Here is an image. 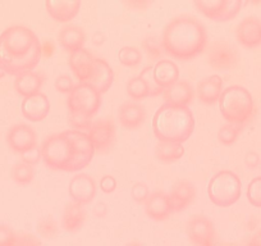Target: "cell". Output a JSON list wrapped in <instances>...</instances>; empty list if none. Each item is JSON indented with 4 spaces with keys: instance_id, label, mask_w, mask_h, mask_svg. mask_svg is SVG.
I'll use <instances>...</instances> for the list:
<instances>
[{
    "instance_id": "obj_1",
    "label": "cell",
    "mask_w": 261,
    "mask_h": 246,
    "mask_svg": "<svg viewBox=\"0 0 261 246\" xmlns=\"http://www.w3.org/2000/svg\"><path fill=\"white\" fill-rule=\"evenodd\" d=\"M41 155L50 169L79 172L91 163L95 147L89 135L80 130H68L47 136L41 144Z\"/></svg>"
},
{
    "instance_id": "obj_2",
    "label": "cell",
    "mask_w": 261,
    "mask_h": 246,
    "mask_svg": "<svg viewBox=\"0 0 261 246\" xmlns=\"http://www.w3.org/2000/svg\"><path fill=\"white\" fill-rule=\"evenodd\" d=\"M41 55V41L29 27L12 26L0 35V67L7 75L32 71Z\"/></svg>"
},
{
    "instance_id": "obj_3",
    "label": "cell",
    "mask_w": 261,
    "mask_h": 246,
    "mask_svg": "<svg viewBox=\"0 0 261 246\" xmlns=\"http://www.w3.org/2000/svg\"><path fill=\"white\" fill-rule=\"evenodd\" d=\"M165 54L179 60L199 57L207 46V32L204 24L192 16H178L165 26L162 36Z\"/></svg>"
},
{
    "instance_id": "obj_4",
    "label": "cell",
    "mask_w": 261,
    "mask_h": 246,
    "mask_svg": "<svg viewBox=\"0 0 261 246\" xmlns=\"http://www.w3.org/2000/svg\"><path fill=\"white\" fill-rule=\"evenodd\" d=\"M152 132L159 141L183 144L195 131V117L188 107L163 104L152 117Z\"/></svg>"
},
{
    "instance_id": "obj_5",
    "label": "cell",
    "mask_w": 261,
    "mask_h": 246,
    "mask_svg": "<svg viewBox=\"0 0 261 246\" xmlns=\"http://www.w3.org/2000/svg\"><path fill=\"white\" fill-rule=\"evenodd\" d=\"M219 108L223 118L228 123L240 127L250 122L255 113V103L251 92L237 85L223 90L219 99Z\"/></svg>"
},
{
    "instance_id": "obj_6",
    "label": "cell",
    "mask_w": 261,
    "mask_h": 246,
    "mask_svg": "<svg viewBox=\"0 0 261 246\" xmlns=\"http://www.w3.org/2000/svg\"><path fill=\"white\" fill-rule=\"evenodd\" d=\"M242 183L240 177L232 170H219L207 185V196L210 202L219 208L232 207L240 200Z\"/></svg>"
},
{
    "instance_id": "obj_7",
    "label": "cell",
    "mask_w": 261,
    "mask_h": 246,
    "mask_svg": "<svg viewBox=\"0 0 261 246\" xmlns=\"http://www.w3.org/2000/svg\"><path fill=\"white\" fill-rule=\"evenodd\" d=\"M67 107L71 113H81L92 118L101 107V95L85 82H79L68 94Z\"/></svg>"
},
{
    "instance_id": "obj_8",
    "label": "cell",
    "mask_w": 261,
    "mask_h": 246,
    "mask_svg": "<svg viewBox=\"0 0 261 246\" xmlns=\"http://www.w3.org/2000/svg\"><path fill=\"white\" fill-rule=\"evenodd\" d=\"M86 134L89 135L95 152L105 154L115 144V127L113 120L99 119L91 123Z\"/></svg>"
},
{
    "instance_id": "obj_9",
    "label": "cell",
    "mask_w": 261,
    "mask_h": 246,
    "mask_svg": "<svg viewBox=\"0 0 261 246\" xmlns=\"http://www.w3.org/2000/svg\"><path fill=\"white\" fill-rule=\"evenodd\" d=\"M188 240L193 245L210 246L215 240L214 225L207 217L202 214H196L190 218L186 226Z\"/></svg>"
},
{
    "instance_id": "obj_10",
    "label": "cell",
    "mask_w": 261,
    "mask_h": 246,
    "mask_svg": "<svg viewBox=\"0 0 261 246\" xmlns=\"http://www.w3.org/2000/svg\"><path fill=\"white\" fill-rule=\"evenodd\" d=\"M238 53L225 40H217L210 46L207 62L214 69H230L237 64Z\"/></svg>"
},
{
    "instance_id": "obj_11",
    "label": "cell",
    "mask_w": 261,
    "mask_h": 246,
    "mask_svg": "<svg viewBox=\"0 0 261 246\" xmlns=\"http://www.w3.org/2000/svg\"><path fill=\"white\" fill-rule=\"evenodd\" d=\"M7 144L14 153L22 154L36 146L37 135L31 126L24 123H18L12 126L7 132Z\"/></svg>"
},
{
    "instance_id": "obj_12",
    "label": "cell",
    "mask_w": 261,
    "mask_h": 246,
    "mask_svg": "<svg viewBox=\"0 0 261 246\" xmlns=\"http://www.w3.org/2000/svg\"><path fill=\"white\" fill-rule=\"evenodd\" d=\"M68 194L77 204H90L96 195V182L91 176L85 175V173L73 176L69 181Z\"/></svg>"
},
{
    "instance_id": "obj_13",
    "label": "cell",
    "mask_w": 261,
    "mask_h": 246,
    "mask_svg": "<svg viewBox=\"0 0 261 246\" xmlns=\"http://www.w3.org/2000/svg\"><path fill=\"white\" fill-rule=\"evenodd\" d=\"M113 81H114V72L109 63L101 58H95L91 69H90V75L85 84L91 86L95 91L102 95L112 87Z\"/></svg>"
},
{
    "instance_id": "obj_14",
    "label": "cell",
    "mask_w": 261,
    "mask_h": 246,
    "mask_svg": "<svg viewBox=\"0 0 261 246\" xmlns=\"http://www.w3.org/2000/svg\"><path fill=\"white\" fill-rule=\"evenodd\" d=\"M236 37L242 46L255 49L261 45V21L257 17H246L236 29Z\"/></svg>"
},
{
    "instance_id": "obj_15",
    "label": "cell",
    "mask_w": 261,
    "mask_h": 246,
    "mask_svg": "<svg viewBox=\"0 0 261 246\" xmlns=\"http://www.w3.org/2000/svg\"><path fill=\"white\" fill-rule=\"evenodd\" d=\"M145 212L152 220L162 222L173 214L172 202L169 195L163 191H154L145 200Z\"/></svg>"
},
{
    "instance_id": "obj_16",
    "label": "cell",
    "mask_w": 261,
    "mask_h": 246,
    "mask_svg": "<svg viewBox=\"0 0 261 246\" xmlns=\"http://www.w3.org/2000/svg\"><path fill=\"white\" fill-rule=\"evenodd\" d=\"M50 100L42 92L34 95V96L23 97L21 103V112L26 119L31 122H41L49 115L50 113Z\"/></svg>"
},
{
    "instance_id": "obj_17",
    "label": "cell",
    "mask_w": 261,
    "mask_h": 246,
    "mask_svg": "<svg viewBox=\"0 0 261 246\" xmlns=\"http://www.w3.org/2000/svg\"><path fill=\"white\" fill-rule=\"evenodd\" d=\"M118 119L124 129H139L146 119V110L139 103L125 102L118 110Z\"/></svg>"
},
{
    "instance_id": "obj_18",
    "label": "cell",
    "mask_w": 261,
    "mask_h": 246,
    "mask_svg": "<svg viewBox=\"0 0 261 246\" xmlns=\"http://www.w3.org/2000/svg\"><path fill=\"white\" fill-rule=\"evenodd\" d=\"M196 194H197V191H196V187L192 182L178 181L173 187L172 192L169 194L173 212L178 213L185 210L195 200Z\"/></svg>"
},
{
    "instance_id": "obj_19",
    "label": "cell",
    "mask_w": 261,
    "mask_h": 246,
    "mask_svg": "<svg viewBox=\"0 0 261 246\" xmlns=\"http://www.w3.org/2000/svg\"><path fill=\"white\" fill-rule=\"evenodd\" d=\"M46 12L54 21L65 23L69 22L79 14L81 8V2H54V0H47L45 3Z\"/></svg>"
},
{
    "instance_id": "obj_20",
    "label": "cell",
    "mask_w": 261,
    "mask_h": 246,
    "mask_svg": "<svg viewBox=\"0 0 261 246\" xmlns=\"http://www.w3.org/2000/svg\"><path fill=\"white\" fill-rule=\"evenodd\" d=\"M163 95L167 104L174 105V107H188V104L195 97V90L187 81L178 80L174 85L165 89Z\"/></svg>"
},
{
    "instance_id": "obj_21",
    "label": "cell",
    "mask_w": 261,
    "mask_h": 246,
    "mask_svg": "<svg viewBox=\"0 0 261 246\" xmlns=\"http://www.w3.org/2000/svg\"><path fill=\"white\" fill-rule=\"evenodd\" d=\"M197 96L202 103L213 105L219 102L223 92V80L218 75L205 77L197 84Z\"/></svg>"
},
{
    "instance_id": "obj_22",
    "label": "cell",
    "mask_w": 261,
    "mask_h": 246,
    "mask_svg": "<svg viewBox=\"0 0 261 246\" xmlns=\"http://www.w3.org/2000/svg\"><path fill=\"white\" fill-rule=\"evenodd\" d=\"M44 82V73L29 71L16 77V80H14V89L23 97L34 96V95L39 94Z\"/></svg>"
},
{
    "instance_id": "obj_23",
    "label": "cell",
    "mask_w": 261,
    "mask_h": 246,
    "mask_svg": "<svg viewBox=\"0 0 261 246\" xmlns=\"http://www.w3.org/2000/svg\"><path fill=\"white\" fill-rule=\"evenodd\" d=\"M95 57L89 49H80L71 53L69 55V68L72 69L73 75L80 82H85L90 75L92 63H94Z\"/></svg>"
},
{
    "instance_id": "obj_24",
    "label": "cell",
    "mask_w": 261,
    "mask_h": 246,
    "mask_svg": "<svg viewBox=\"0 0 261 246\" xmlns=\"http://www.w3.org/2000/svg\"><path fill=\"white\" fill-rule=\"evenodd\" d=\"M58 41L62 45L63 49L68 53H73L76 50L84 49L85 42H86V35L84 29L76 24H69V26L63 27L58 35Z\"/></svg>"
},
{
    "instance_id": "obj_25",
    "label": "cell",
    "mask_w": 261,
    "mask_h": 246,
    "mask_svg": "<svg viewBox=\"0 0 261 246\" xmlns=\"http://www.w3.org/2000/svg\"><path fill=\"white\" fill-rule=\"evenodd\" d=\"M154 77L156 84L163 90L168 89L179 79V69L177 64L169 59H160L154 66Z\"/></svg>"
},
{
    "instance_id": "obj_26",
    "label": "cell",
    "mask_w": 261,
    "mask_h": 246,
    "mask_svg": "<svg viewBox=\"0 0 261 246\" xmlns=\"http://www.w3.org/2000/svg\"><path fill=\"white\" fill-rule=\"evenodd\" d=\"M86 220V212L84 205L72 202L65 205L62 217V227L69 232H77L81 230Z\"/></svg>"
},
{
    "instance_id": "obj_27",
    "label": "cell",
    "mask_w": 261,
    "mask_h": 246,
    "mask_svg": "<svg viewBox=\"0 0 261 246\" xmlns=\"http://www.w3.org/2000/svg\"><path fill=\"white\" fill-rule=\"evenodd\" d=\"M183 155H185V147L179 142L159 141V144L155 146V157L164 164L177 162Z\"/></svg>"
},
{
    "instance_id": "obj_28",
    "label": "cell",
    "mask_w": 261,
    "mask_h": 246,
    "mask_svg": "<svg viewBox=\"0 0 261 246\" xmlns=\"http://www.w3.org/2000/svg\"><path fill=\"white\" fill-rule=\"evenodd\" d=\"M224 3L225 0H197V2H195V6L207 18L218 22Z\"/></svg>"
},
{
    "instance_id": "obj_29",
    "label": "cell",
    "mask_w": 261,
    "mask_h": 246,
    "mask_svg": "<svg viewBox=\"0 0 261 246\" xmlns=\"http://www.w3.org/2000/svg\"><path fill=\"white\" fill-rule=\"evenodd\" d=\"M127 95L134 100H142L150 96L149 87L142 77H132L127 82Z\"/></svg>"
},
{
    "instance_id": "obj_30",
    "label": "cell",
    "mask_w": 261,
    "mask_h": 246,
    "mask_svg": "<svg viewBox=\"0 0 261 246\" xmlns=\"http://www.w3.org/2000/svg\"><path fill=\"white\" fill-rule=\"evenodd\" d=\"M118 59L125 67H136L141 63L142 53L135 46H124L118 52Z\"/></svg>"
},
{
    "instance_id": "obj_31",
    "label": "cell",
    "mask_w": 261,
    "mask_h": 246,
    "mask_svg": "<svg viewBox=\"0 0 261 246\" xmlns=\"http://www.w3.org/2000/svg\"><path fill=\"white\" fill-rule=\"evenodd\" d=\"M34 167L30 164H26L23 162L16 164L13 167V169H12V177H13L14 182L21 185V186L31 183L32 180H34Z\"/></svg>"
},
{
    "instance_id": "obj_32",
    "label": "cell",
    "mask_w": 261,
    "mask_h": 246,
    "mask_svg": "<svg viewBox=\"0 0 261 246\" xmlns=\"http://www.w3.org/2000/svg\"><path fill=\"white\" fill-rule=\"evenodd\" d=\"M241 130H242V127L236 126V125H232V123L223 125L219 129V131H218V140L224 146H232L237 141Z\"/></svg>"
},
{
    "instance_id": "obj_33",
    "label": "cell",
    "mask_w": 261,
    "mask_h": 246,
    "mask_svg": "<svg viewBox=\"0 0 261 246\" xmlns=\"http://www.w3.org/2000/svg\"><path fill=\"white\" fill-rule=\"evenodd\" d=\"M142 49L146 53L147 58L152 62H159L162 58L164 49H163L162 40L158 39L156 36H147L142 41Z\"/></svg>"
},
{
    "instance_id": "obj_34",
    "label": "cell",
    "mask_w": 261,
    "mask_h": 246,
    "mask_svg": "<svg viewBox=\"0 0 261 246\" xmlns=\"http://www.w3.org/2000/svg\"><path fill=\"white\" fill-rule=\"evenodd\" d=\"M247 200L255 208H261V177H255L247 186Z\"/></svg>"
},
{
    "instance_id": "obj_35",
    "label": "cell",
    "mask_w": 261,
    "mask_h": 246,
    "mask_svg": "<svg viewBox=\"0 0 261 246\" xmlns=\"http://www.w3.org/2000/svg\"><path fill=\"white\" fill-rule=\"evenodd\" d=\"M140 77L144 79V81L146 82L147 87H149V91H150V96H159L164 92V90L156 84L155 81V77H154V67H146L141 71V73L139 75Z\"/></svg>"
},
{
    "instance_id": "obj_36",
    "label": "cell",
    "mask_w": 261,
    "mask_h": 246,
    "mask_svg": "<svg viewBox=\"0 0 261 246\" xmlns=\"http://www.w3.org/2000/svg\"><path fill=\"white\" fill-rule=\"evenodd\" d=\"M241 8H242V2H240V0H225L224 7H223V11L220 13L218 22L230 21L240 13Z\"/></svg>"
},
{
    "instance_id": "obj_37",
    "label": "cell",
    "mask_w": 261,
    "mask_h": 246,
    "mask_svg": "<svg viewBox=\"0 0 261 246\" xmlns=\"http://www.w3.org/2000/svg\"><path fill=\"white\" fill-rule=\"evenodd\" d=\"M68 123L73 127V130H80V131L86 132L91 126V118L81 114V113H71L68 115Z\"/></svg>"
},
{
    "instance_id": "obj_38",
    "label": "cell",
    "mask_w": 261,
    "mask_h": 246,
    "mask_svg": "<svg viewBox=\"0 0 261 246\" xmlns=\"http://www.w3.org/2000/svg\"><path fill=\"white\" fill-rule=\"evenodd\" d=\"M37 230H39V232L41 233L44 237L53 238V237H55L58 233V225L51 217H45V218H41V219L39 220Z\"/></svg>"
},
{
    "instance_id": "obj_39",
    "label": "cell",
    "mask_w": 261,
    "mask_h": 246,
    "mask_svg": "<svg viewBox=\"0 0 261 246\" xmlns=\"http://www.w3.org/2000/svg\"><path fill=\"white\" fill-rule=\"evenodd\" d=\"M55 89L62 94L68 95L74 89V82L68 75H59L54 81Z\"/></svg>"
},
{
    "instance_id": "obj_40",
    "label": "cell",
    "mask_w": 261,
    "mask_h": 246,
    "mask_svg": "<svg viewBox=\"0 0 261 246\" xmlns=\"http://www.w3.org/2000/svg\"><path fill=\"white\" fill-rule=\"evenodd\" d=\"M130 195H132V198H134L135 202L145 203V200L149 198L150 190H149V187H147L146 183L136 182L134 186L130 187Z\"/></svg>"
},
{
    "instance_id": "obj_41",
    "label": "cell",
    "mask_w": 261,
    "mask_h": 246,
    "mask_svg": "<svg viewBox=\"0 0 261 246\" xmlns=\"http://www.w3.org/2000/svg\"><path fill=\"white\" fill-rule=\"evenodd\" d=\"M21 157H22V162L34 167V165L39 164L40 160L42 159L41 149H40V147H37V145H36V146H34L32 149L22 153Z\"/></svg>"
},
{
    "instance_id": "obj_42",
    "label": "cell",
    "mask_w": 261,
    "mask_h": 246,
    "mask_svg": "<svg viewBox=\"0 0 261 246\" xmlns=\"http://www.w3.org/2000/svg\"><path fill=\"white\" fill-rule=\"evenodd\" d=\"M14 240H16V233L13 232V230L7 225H0V246L14 245Z\"/></svg>"
},
{
    "instance_id": "obj_43",
    "label": "cell",
    "mask_w": 261,
    "mask_h": 246,
    "mask_svg": "<svg viewBox=\"0 0 261 246\" xmlns=\"http://www.w3.org/2000/svg\"><path fill=\"white\" fill-rule=\"evenodd\" d=\"M100 189H101V191L105 192V194H112V192L115 191V189H117V181H115V178L113 177V176H104V177L101 178V181H100Z\"/></svg>"
},
{
    "instance_id": "obj_44",
    "label": "cell",
    "mask_w": 261,
    "mask_h": 246,
    "mask_svg": "<svg viewBox=\"0 0 261 246\" xmlns=\"http://www.w3.org/2000/svg\"><path fill=\"white\" fill-rule=\"evenodd\" d=\"M14 245H40V240L30 233H21L16 235Z\"/></svg>"
},
{
    "instance_id": "obj_45",
    "label": "cell",
    "mask_w": 261,
    "mask_h": 246,
    "mask_svg": "<svg viewBox=\"0 0 261 246\" xmlns=\"http://www.w3.org/2000/svg\"><path fill=\"white\" fill-rule=\"evenodd\" d=\"M245 163L248 168H256L260 164V157L255 152H247L245 155Z\"/></svg>"
},
{
    "instance_id": "obj_46",
    "label": "cell",
    "mask_w": 261,
    "mask_h": 246,
    "mask_svg": "<svg viewBox=\"0 0 261 246\" xmlns=\"http://www.w3.org/2000/svg\"><path fill=\"white\" fill-rule=\"evenodd\" d=\"M94 215L96 218H104L108 213V208L105 205V203H97L94 207V210H92Z\"/></svg>"
},
{
    "instance_id": "obj_47",
    "label": "cell",
    "mask_w": 261,
    "mask_h": 246,
    "mask_svg": "<svg viewBox=\"0 0 261 246\" xmlns=\"http://www.w3.org/2000/svg\"><path fill=\"white\" fill-rule=\"evenodd\" d=\"M125 6L135 9V11H145L150 6V3H147V2H127Z\"/></svg>"
},
{
    "instance_id": "obj_48",
    "label": "cell",
    "mask_w": 261,
    "mask_h": 246,
    "mask_svg": "<svg viewBox=\"0 0 261 246\" xmlns=\"http://www.w3.org/2000/svg\"><path fill=\"white\" fill-rule=\"evenodd\" d=\"M41 52L45 57H50L54 52V46H53V42L51 41H46L44 44H41Z\"/></svg>"
},
{
    "instance_id": "obj_49",
    "label": "cell",
    "mask_w": 261,
    "mask_h": 246,
    "mask_svg": "<svg viewBox=\"0 0 261 246\" xmlns=\"http://www.w3.org/2000/svg\"><path fill=\"white\" fill-rule=\"evenodd\" d=\"M104 41H105V36H104V34H101L100 31L95 32V34L92 35V44L96 45V46L102 45L104 44Z\"/></svg>"
},
{
    "instance_id": "obj_50",
    "label": "cell",
    "mask_w": 261,
    "mask_h": 246,
    "mask_svg": "<svg viewBox=\"0 0 261 246\" xmlns=\"http://www.w3.org/2000/svg\"><path fill=\"white\" fill-rule=\"evenodd\" d=\"M248 243H250V245H261V228L255 233V235L251 236Z\"/></svg>"
},
{
    "instance_id": "obj_51",
    "label": "cell",
    "mask_w": 261,
    "mask_h": 246,
    "mask_svg": "<svg viewBox=\"0 0 261 246\" xmlns=\"http://www.w3.org/2000/svg\"><path fill=\"white\" fill-rule=\"evenodd\" d=\"M6 75H7L6 72H4L3 69H2V67H0V79H3V77L6 76Z\"/></svg>"
}]
</instances>
